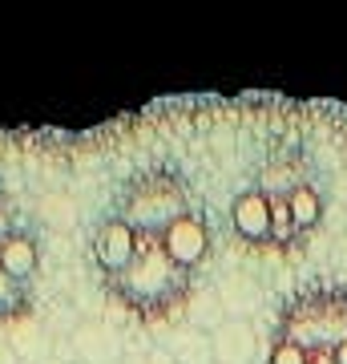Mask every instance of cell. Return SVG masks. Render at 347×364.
<instances>
[{
  "label": "cell",
  "mask_w": 347,
  "mask_h": 364,
  "mask_svg": "<svg viewBox=\"0 0 347 364\" xmlns=\"http://www.w3.org/2000/svg\"><path fill=\"white\" fill-rule=\"evenodd\" d=\"M105 291L138 320L158 324V320H170L174 312H182L190 304L194 275L182 272L178 263L162 251V243H142L138 259L129 263L126 272L105 279Z\"/></svg>",
  "instance_id": "obj_1"
},
{
  "label": "cell",
  "mask_w": 347,
  "mask_h": 364,
  "mask_svg": "<svg viewBox=\"0 0 347 364\" xmlns=\"http://www.w3.org/2000/svg\"><path fill=\"white\" fill-rule=\"evenodd\" d=\"M114 215L142 243H158L178 219L194 215V198H190V186H186V178H182L178 170L154 166V170H138V174H129L121 182Z\"/></svg>",
  "instance_id": "obj_2"
},
{
  "label": "cell",
  "mask_w": 347,
  "mask_h": 364,
  "mask_svg": "<svg viewBox=\"0 0 347 364\" xmlns=\"http://www.w3.org/2000/svg\"><path fill=\"white\" fill-rule=\"evenodd\" d=\"M279 340L303 348L307 356H331L347 340V287L343 284H307L283 304Z\"/></svg>",
  "instance_id": "obj_3"
},
{
  "label": "cell",
  "mask_w": 347,
  "mask_h": 364,
  "mask_svg": "<svg viewBox=\"0 0 347 364\" xmlns=\"http://www.w3.org/2000/svg\"><path fill=\"white\" fill-rule=\"evenodd\" d=\"M138 251H142V239L129 231L117 215H109V219L97 223V231H93V263H97L101 279L121 275L129 263L138 259Z\"/></svg>",
  "instance_id": "obj_4"
},
{
  "label": "cell",
  "mask_w": 347,
  "mask_h": 364,
  "mask_svg": "<svg viewBox=\"0 0 347 364\" xmlns=\"http://www.w3.org/2000/svg\"><path fill=\"white\" fill-rule=\"evenodd\" d=\"M158 243H162V251L178 263L182 272L194 275L206 259H210V223L194 210V215H186V219L174 223V227L158 239Z\"/></svg>",
  "instance_id": "obj_5"
},
{
  "label": "cell",
  "mask_w": 347,
  "mask_h": 364,
  "mask_svg": "<svg viewBox=\"0 0 347 364\" xmlns=\"http://www.w3.org/2000/svg\"><path fill=\"white\" fill-rule=\"evenodd\" d=\"M231 227L246 247H270V198L258 186H246L231 203Z\"/></svg>",
  "instance_id": "obj_6"
},
{
  "label": "cell",
  "mask_w": 347,
  "mask_h": 364,
  "mask_svg": "<svg viewBox=\"0 0 347 364\" xmlns=\"http://www.w3.org/2000/svg\"><path fill=\"white\" fill-rule=\"evenodd\" d=\"M210 356L214 364H250L258 356V336L246 320H234L226 316L222 324H214V336H210Z\"/></svg>",
  "instance_id": "obj_7"
},
{
  "label": "cell",
  "mask_w": 347,
  "mask_h": 364,
  "mask_svg": "<svg viewBox=\"0 0 347 364\" xmlns=\"http://www.w3.org/2000/svg\"><path fill=\"white\" fill-rule=\"evenodd\" d=\"M0 272L9 279H16L21 287H28L40 272V243L28 231H21V227L13 235H4L0 239Z\"/></svg>",
  "instance_id": "obj_8"
},
{
  "label": "cell",
  "mask_w": 347,
  "mask_h": 364,
  "mask_svg": "<svg viewBox=\"0 0 347 364\" xmlns=\"http://www.w3.org/2000/svg\"><path fill=\"white\" fill-rule=\"evenodd\" d=\"M258 191L267 198H287L291 191H299V186H307V166L299 162V158H275V162H267V166L258 170Z\"/></svg>",
  "instance_id": "obj_9"
},
{
  "label": "cell",
  "mask_w": 347,
  "mask_h": 364,
  "mask_svg": "<svg viewBox=\"0 0 347 364\" xmlns=\"http://www.w3.org/2000/svg\"><path fill=\"white\" fill-rule=\"evenodd\" d=\"M287 210H291V223H295V231L307 239V231H315L323 223V198H319V191L315 186H299V191H291L287 195Z\"/></svg>",
  "instance_id": "obj_10"
},
{
  "label": "cell",
  "mask_w": 347,
  "mask_h": 364,
  "mask_svg": "<svg viewBox=\"0 0 347 364\" xmlns=\"http://www.w3.org/2000/svg\"><path fill=\"white\" fill-rule=\"evenodd\" d=\"M28 308H33V291H28V287H21L16 279H9V275L0 272V324L28 316Z\"/></svg>",
  "instance_id": "obj_11"
},
{
  "label": "cell",
  "mask_w": 347,
  "mask_h": 364,
  "mask_svg": "<svg viewBox=\"0 0 347 364\" xmlns=\"http://www.w3.org/2000/svg\"><path fill=\"white\" fill-rule=\"evenodd\" d=\"M263 364H311V356L303 348H295V344H287V340H270V352Z\"/></svg>",
  "instance_id": "obj_12"
},
{
  "label": "cell",
  "mask_w": 347,
  "mask_h": 364,
  "mask_svg": "<svg viewBox=\"0 0 347 364\" xmlns=\"http://www.w3.org/2000/svg\"><path fill=\"white\" fill-rule=\"evenodd\" d=\"M13 231H16V203H13V195L0 186V239L13 235Z\"/></svg>",
  "instance_id": "obj_13"
},
{
  "label": "cell",
  "mask_w": 347,
  "mask_h": 364,
  "mask_svg": "<svg viewBox=\"0 0 347 364\" xmlns=\"http://www.w3.org/2000/svg\"><path fill=\"white\" fill-rule=\"evenodd\" d=\"M331 364H347V340H343V344H339V348L331 352Z\"/></svg>",
  "instance_id": "obj_14"
},
{
  "label": "cell",
  "mask_w": 347,
  "mask_h": 364,
  "mask_svg": "<svg viewBox=\"0 0 347 364\" xmlns=\"http://www.w3.org/2000/svg\"><path fill=\"white\" fill-rule=\"evenodd\" d=\"M114 364H154V360H145V356H126V360H114Z\"/></svg>",
  "instance_id": "obj_15"
},
{
  "label": "cell",
  "mask_w": 347,
  "mask_h": 364,
  "mask_svg": "<svg viewBox=\"0 0 347 364\" xmlns=\"http://www.w3.org/2000/svg\"><path fill=\"white\" fill-rule=\"evenodd\" d=\"M311 364H331V356H311Z\"/></svg>",
  "instance_id": "obj_16"
}]
</instances>
